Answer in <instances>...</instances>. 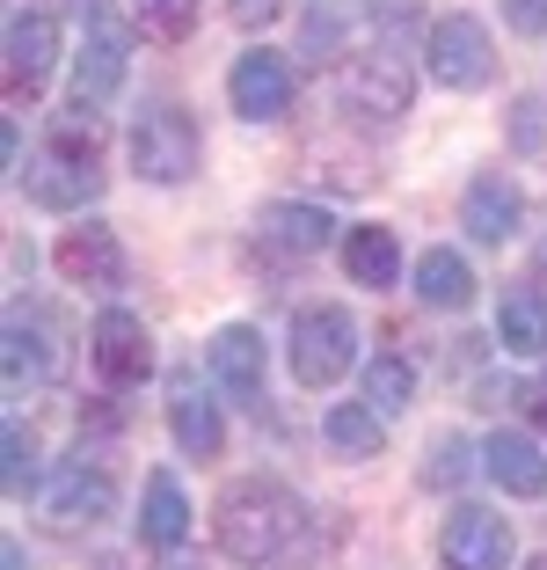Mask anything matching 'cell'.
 Listing matches in <instances>:
<instances>
[{"label": "cell", "mask_w": 547, "mask_h": 570, "mask_svg": "<svg viewBox=\"0 0 547 570\" xmlns=\"http://www.w3.org/2000/svg\"><path fill=\"white\" fill-rule=\"evenodd\" d=\"M102 118L96 110H59V118L44 125V147L30 154V161L16 168V190L30 205H44V213H81V205L102 198Z\"/></svg>", "instance_id": "cell-1"}, {"label": "cell", "mask_w": 547, "mask_h": 570, "mask_svg": "<svg viewBox=\"0 0 547 570\" xmlns=\"http://www.w3.org/2000/svg\"><path fill=\"white\" fill-rule=\"evenodd\" d=\"M212 534L233 563L263 570V563H278V556H292V541L307 534V504L285 483H270V475H249V483H233L227 498H219Z\"/></svg>", "instance_id": "cell-2"}, {"label": "cell", "mask_w": 547, "mask_h": 570, "mask_svg": "<svg viewBox=\"0 0 547 570\" xmlns=\"http://www.w3.org/2000/svg\"><path fill=\"white\" fill-rule=\"evenodd\" d=\"M292 381L299 387H336L350 366H358V315L336 301H315L292 315Z\"/></svg>", "instance_id": "cell-3"}, {"label": "cell", "mask_w": 547, "mask_h": 570, "mask_svg": "<svg viewBox=\"0 0 547 570\" xmlns=\"http://www.w3.org/2000/svg\"><path fill=\"white\" fill-rule=\"evenodd\" d=\"M409 96H416V81H409V67H401V51H387V45H365L336 67V102H344L358 125H401Z\"/></svg>", "instance_id": "cell-4"}, {"label": "cell", "mask_w": 547, "mask_h": 570, "mask_svg": "<svg viewBox=\"0 0 547 570\" xmlns=\"http://www.w3.org/2000/svg\"><path fill=\"white\" fill-rule=\"evenodd\" d=\"M125 73H132V30H125L117 8L88 0L81 8V51H73V102H81V110H102V102L125 88Z\"/></svg>", "instance_id": "cell-5"}, {"label": "cell", "mask_w": 547, "mask_h": 570, "mask_svg": "<svg viewBox=\"0 0 547 570\" xmlns=\"http://www.w3.org/2000/svg\"><path fill=\"white\" fill-rule=\"evenodd\" d=\"M198 118L182 102H147L132 118V168L139 184H190L198 176Z\"/></svg>", "instance_id": "cell-6"}, {"label": "cell", "mask_w": 547, "mask_h": 570, "mask_svg": "<svg viewBox=\"0 0 547 570\" xmlns=\"http://www.w3.org/2000/svg\"><path fill=\"white\" fill-rule=\"evenodd\" d=\"M8 387H51L59 373H67V322H59V307L44 301H16L8 307Z\"/></svg>", "instance_id": "cell-7"}, {"label": "cell", "mask_w": 547, "mask_h": 570, "mask_svg": "<svg viewBox=\"0 0 547 570\" xmlns=\"http://www.w3.org/2000/svg\"><path fill=\"white\" fill-rule=\"evenodd\" d=\"M110 504H117V475L102 453H73V461H59L44 475V520L59 527H96L110 520Z\"/></svg>", "instance_id": "cell-8"}, {"label": "cell", "mask_w": 547, "mask_h": 570, "mask_svg": "<svg viewBox=\"0 0 547 570\" xmlns=\"http://www.w3.org/2000/svg\"><path fill=\"white\" fill-rule=\"evenodd\" d=\"M424 67H431L438 88H481L497 73V51H489V30L475 16H438L424 30Z\"/></svg>", "instance_id": "cell-9"}, {"label": "cell", "mask_w": 547, "mask_h": 570, "mask_svg": "<svg viewBox=\"0 0 547 570\" xmlns=\"http://www.w3.org/2000/svg\"><path fill=\"white\" fill-rule=\"evenodd\" d=\"M59 67V16L51 8H16L8 16V102H37Z\"/></svg>", "instance_id": "cell-10"}, {"label": "cell", "mask_w": 547, "mask_h": 570, "mask_svg": "<svg viewBox=\"0 0 547 570\" xmlns=\"http://www.w3.org/2000/svg\"><path fill=\"white\" fill-rule=\"evenodd\" d=\"M88 358H96V373L110 387H139L153 373V336H147V322H139L132 307H102L96 330H88Z\"/></svg>", "instance_id": "cell-11"}, {"label": "cell", "mask_w": 547, "mask_h": 570, "mask_svg": "<svg viewBox=\"0 0 547 570\" xmlns=\"http://www.w3.org/2000/svg\"><path fill=\"white\" fill-rule=\"evenodd\" d=\"M205 373H212V387L227 395V403L241 410H263V336L249 330V322H227V330H212V344H205Z\"/></svg>", "instance_id": "cell-12"}, {"label": "cell", "mask_w": 547, "mask_h": 570, "mask_svg": "<svg viewBox=\"0 0 547 570\" xmlns=\"http://www.w3.org/2000/svg\"><path fill=\"white\" fill-rule=\"evenodd\" d=\"M438 570H511V520L460 504L446 527H438Z\"/></svg>", "instance_id": "cell-13"}, {"label": "cell", "mask_w": 547, "mask_h": 570, "mask_svg": "<svg viewBox=\"0 0 547 570\" xmlns=\"http://www.w3.org/2000/svg\"><path fill=\"white\" fill-rule=\"evenodd\" d=\"M227 96L249 125H278L292 110V67H285V51H241L233 73H227Z\"/></svg>", "instance_id": "cell-14"}, {"label": "cell", "mask_w": 547, "mask_h": 570, "mask_svg": "<svg viewBox=\"0 0 547 570\" xmlns=\"http://www.w3.org/2000/svg\"><path fill=\"white\" fill-rule=\"evenodd\" d=\"M460 227L475 242H489V249L511 242L518 227H526V190H518L504 168H481L475 184H467V198H460Z\"/></svg>", "instance_id": "cell-15"}, {"label": "cell", "mask_w": 547, "mask_h": 570, "mask_svg": "<svg viewBox=\"0 0 547 570\" xmlns=\"http://www.w3.org/2000/svg\"><path fill=\"white\" fill-rule=\"evenodd\" d=\"M51 264H59V278H67V285L117 293V285H125V242H117L110 227H67L59 249H51Z\"/></svg>", "instance_id": "cell-16"}, {"label": "cell", "mask_w": 547, "mask_h": 570, "mask_svg": "<svg viewBox=\"0 0 547 570\" xmlns=\"http://www.w3.org/2000/svg\"><path fill=\"white\" fill-rule=\"evenodd\" d=\"M168 432L190 461H212L227 446V417H219V403H205V387L190 373H176V387H168Z\"/></svg>", "instance_id": "cell-17"}, {"label": "cell", "mask_w": 547, "mask_h": 570, "mask_svg": "<svg viewBox=\"0 0 547 570\" xmlns=\"http://www.w3.org/2000/svg\"><path fill=\"white\" fill-rule=\"evenodd\" d=\"M481 475L497 490H511V498H540L547 490V461L526 432H489L481 439Z\"/></svg>", "instance_id": "cell-18"}, {"label": "cell", "mask_w": 547, "mask_h": 570, "mask_svg": "<svg viewBox=\"0 0 547 570\" xmlns=\"http://www.w3.org/2000/svg\"><path fill=\"white\" fill-rule=\"evenodd\" d=\"M190 498H182V483H176V469H153L147 475V498H139V541L147 549H182L190 541Z\"/></svg>", "instance_id": "cell-19"}, {"label": "cell", "mask_w": 547, "mask_h": 570, "mask_svg": "<svg viewBox=\"0 0 547 570\" xmlns=\"http://www.w3.org/2000/svg\"><path fill=\"white\" fill-rule=\"evenodd\" d=\"M263 242L270 249H285V256H321L329 249V235H336V219L321 213V205H292V198H278V205H263Z\"/></svg>", "instance_id": "cell-20"}, {"label": "cell", "mask_w": 547, "mask_h": 570, "mask_svg": "<svg viewBox=\"0 0 547 570\" xmlns=\"http://www.w3.org/2000/svg\"><path fill=\"white\" fill-rule=\"evenodd\" d=\"M416 301L438 307V315H460V307H475V271H467V256H460V249L416 256Z\"/></svg>", "instance_id": "cell-21"}, {"label": "cell", "mask_w": 547, "mask_h": 570, "mask_svg": "<svg viewBox=\"0 0 547 570\" xmlns=\"http://www.w3.org/2000/svg\"><path fill=\"white\" fill-rule=\"evenodd\" d=\"M344 271H350V285H395L401 278V242H395V227H350L344 235Z\"/></svg>", "instance_id": "cell-22"}, {"label": "cell", "mask_w": 547, "mask_h": 570, "mask_svg": "<svg viewBox=\"0 0 547 570\" xmlns=\"http://www.w3.org/2000/svg\"><path fill=\"white\" fill-rule=\"evenodd\" d=\"M497 344L511 358H540L547 352V315H540V285H511L497 301Z\"/></svg>", "instance_id": "cell-23"}, {"label": "cell", "mask_w": 547, "mask_h": 570, "mask_svg": "<svg viewBox=\"0 0 547 570\" xmlns=\"http://www.w3.org/2000/svg\"><path fill=\"white\" fill-rule=\"evenodd\" d=\"M380 432H387V417L372 403H336L329 417H321V439H329L344 461H365V453H380Z\"/></svg>", "instance_id": "cell-24"}, {"label": "cell", "mask_w": 547, "mask_h": 570, "mask_svg": "<svg viewBox=\"0 0 547 570\" xmlns=\"http://www.w3.org/2000/svg\"><path fill=\"white\" fill-rule=\"evenodd\" d=\"M365 403H372V410H380L387 424H395L401 410L416 403V366H409L401 352H380L372 366H365Z\"/></svg>", "instance_id": "cell-25"}, {"label": "cell", "mask_w": 547, "mask_h": 570, "mask_svg": "<svg viewBox=\"0 0 547 570\" xmlns=\"http://www.w3.org/2000/svg\"><path fill=\"white\" fill-rule=\"evenodd\" d=\"M132 8H139L153 45H182V37L198 30V0H132Z\"/></svg>", "instance_id": "cell-26"}, {"label": "cell", "mask_w": 547, "mask_h": 570, "mask_svg": "<svg viewBox=\"0 0 547 570\" xmlns=\"http://www.w3.org/2000/svg\"><path fill=\"white\" fill-rule=\"evenodd\" d=\"M460 475H467V439L438 432L431 446H424V483H431V490H460Z\"/></svg>", "instance_id": "cell-27"}, {"label": "cell", "mask_w": 547, "mask_h": 570, "mask_svg": "<svg viewBox=\"0 0 547 570\" xmlns=\"http://www.w3.org/2000/svg\"><path fill=\"white\" fill-rule=\"evenodd\" d=\"M37 483V439L22 417H8V498H30Z\"/></svg>", "instance_id": "cell-28"}, {"label": "cell", "mask_w": 547, "mask_h": 570, "mask_svg": "<svg viewBox=\"0 0 547 570\" xmlns=\"http://www.w3.org/2000/svg\"><path fill=\"white\" fill-rule=\"evenodd\" d=\"M278 8H285V0H227V16L241 22V30H263V22L278 16Z\"/></svg>", "instance_id": "cell-29"}, {"label": "cell", "mask_w": 547, "mask_h": 570, "mask_svg": "<svg viewBox=\"0 0 547 570\" xmlns=\"http://www.w3.org/2000/svg\"><path fill=\"white\" fill-rule=\"evenodd\" d=\"M504 16H511L526 37H540L547 30V0H504Z\"/></svg>", "instance_id": "cell-30"}, {"label": "cell", "mask_w": 547, "mask_h": 570, "mask_svg": "<svg viewBox=\"0 0 547 570\" xmlns=\"http://www.w3.org/2000/svg\"><path fill=\"white\" fill-rule=\"evenodd\" d=\"M0 570H30V563H22V541H8V549H0Z\"/></svg>", "instance_id": "cell-31"}, {"label": "cell", "mask_w": 547, "mask_h": 570, "mask_svg": "<svg viewBox=\"0 0 547 570\" xmlns=\"http://www.w3.org/2000/svg\"><path fill=\"white\" fill-rule=\"evenodd\" d=\"M526 410H533V424H547V387H533V395H526Z\"/></svg>", "instance_id": "cell-32"}, {"label": "cell", "mask_w": 547, "mask_h": 570, "mask_svg": "<svg viewBox=\"0 0 547 570\" xmlns=\"http://www.w3.org/2000/svg\"><path fill=\"white\" fill-rule=\"evenodd\" d=\"M547 278V242H540V249H533V285H540Z\"/></svg>", "instance_id": "cell-33"}, {"label": "cell", "mask_w": 547, "mask_h": 570, "mask_svg": "<svg viewBox=\"0 0 547 570\" xmlns=\"http://www.w3.org/2000/svg\"><path fill=\"white\" fill-rule=\"evenodd\" d=\"M526 570H547V549H540V556H533V563H526Z\"/></svg>", "instance_id": "cell-34"}, {"label": "cell", "mask_w": 547, "mask_h": 570, "mask_svg": "<svg viewBox=\"0 0 547 570\" xmlns=\"http://www.w3.org/2000/svg\"><path fill=\"white\" fill-rule=\"evenodd\" d=\"M81 8H88V0H81Z\"/></svg>", "instance_id": "cell-35"}]
</instances>
